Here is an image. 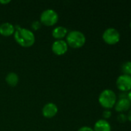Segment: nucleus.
Wrapping results in <instances>:
<instances>
[{
	"label": "nucleus",
	"instance_id": "nucleus-1",
	"mask_svg": "<svg viewBox=\"0 0 131 131\" xmlns=\"http://www.w3.org/2000/svg\"><path fill=\"white\" fill-rule=\"evenodd\" d=\"M15 28L14 38L20 46L29 48L34 45L36 38L34 33L31 30L19 27L18 25H16Z\"/></svg>",
	"mask_w": 131,
	"mask_h": 131
},
{
	"label": "nucleus",
	"instance_id": "nucleus-2",
	"mask_svg": "<svg viewBox=\"0 0 131 131\" xmlns=\"http://www.w3.org/2000/svg\"><path fill=\"white\" fill-rule=\"evenodd\" d=\"M66 38V42L67 43L68 46L73 48H80L86 43L85 35L78 30H73L68 32Z\"/></svg>",
	"mask_w": 131,
	"mask_h": 131
},
{
	"label": "nucleus",
	"instance_id": "nucleus-3",
	"mask_svg": "<svg viewBox=\"0 0 131 131\" xmlns=\"http://www.w3.org/2000/svg\"><path fill=\"white\" fill-rule=\"evenodd\" d=\"M100 104L107 110L114 107L117 101L115 92L110 89L103 90L99 95L98 98Z\"/></svg>",
	"mask_w": 131,
	"mask_h": 131
},
{
	"label": "nucleus",
	"instance_id": "nucleus-4",
	"mask_svg": "<svg viewBox=\"0 0 131 131\" xmlns=\"http://www.w3.org/2000/svg\"><path fill=\"white\" fill-rule=\"evenodd\" d=\"M59 15L57 12L51 8L43 11L40 15V22L46 26H53L57 23Z\"/></svg>",
	"mask_w": 131,
	"mask_h": 131
},
{
	"label": "nucleus",
	"instance_id": "nucleus-5",
	"mask_svg": "<svg viewBox=\"0 0 131 131\" xmlns=\"http://www.w3.org/2000/svg\"><path fill=\"white\" fill-rule=\"evenodd\" d=\"M103 40L105 43L110 45H113L117 44L120 40V32L114 28H107L103 33Z\"/></svg>",
	"mask_w": 131,
	"mask_h": 131
},
{
	"label": "nucleus",
	"instance_id": "nucleus-6",
	"mask_svg": "<svg viewBox=\"0 0 131 131\" xmlns=\"http://www.w3.org/2000/svg\"><path fill=\"white\" fill-rule=\"evenodd\" d=\"M116 85L121 92H129L131 91V76L126 74L120 75L116 81Z\"/></svg>",
	"mask_w": 131,
	"mask_h": 131
},
{
	"label": "nucleus",
	"instance_id": "nucleus-7",
	"mask_svg": "<svg viewBox=\"0 0 131 131\" xmlns=\"http://www.w3.org/2000/svg\"><path fill=\"white\" fill-rule=\"evenodd\" d=\"M68 45L64 40H56L52 45V51L56 55H63L68 51Z\"/></svg>",
	"mask_w": 131,
	"mask_h": 131
},
{
	"label": "nucleus",
	"instance_id": "nucleus-8",
	"mask_svg": "<svg viewBox=\"0 0 131 131\" xmlns=\"http://www.w3.org/2000/svg\"><path fill=\"white\" fill-rule=\"evenodd\" d=\"M131 104L127 97H120L118 101H117L116 104L114 106L115 111L120 114H124L127 111L130 109Z\"/></svg>",
	"mask_w": 131,
	"mask_h": 131
},
{
	"label": "nucleus",
	"instance_id": "nucleus-9",
	"mask_svg": "<svg viewBox=\"0 0 131 131\" xmlns=\"http://www.w3.org/2000/svg\"><path fill=\"white\" fill-rule=\"evenodd\" d=\"M58 113V107L54 103H47L42 110V114L46 118H53Z\"/></svg>",
	"mask_w": 131,
	"mask_h": 131
},
{
	"label": "nucleus",
	"instance_id": "nucleus-10",
	"mask_svg": "<svg viewBox=\"0 0 131 131\" xmlns=\"http://www.w3.org/2000/svg\"><path fill=\"white\" fill-rule=\"evenodd\" d=\"M15 31V26L9 22H4L0 25V35L5 37H8L14 35Z\"/></svg>",
	"mask_w": 131,
	"mask_h": 131
},
{
	"label": "nucleus",
	"instance_id": "nucleus-11",
	"mask_svg": "<svg viewBox=\"0 0 131 131\" xmlns=\"http://www.w3.org/2000/svg\"><path fill=\"white\" fill-rule=\"evenodd\" d=\"M68 34V30L66 28L63 26H57L56 27L52 32L53 37L56 40H63V38L66 37Z\"/></svg>",
	"mask_w": 131,
	"mask_h": 131
},
{
	"label": "nucleus",
	"instance_id": "nucleus-12",
	"mask_svg": "<svg viewBox=\"0 0 131 131\" xmlns=\"http://www.w3.org/2000/svg\"><path fill=\"white\" fill-rule=\"evenodd\" d=\"M93 131H111V126L107 121L100 119L95 123Z\"/></svg>",
	"mask_w": 131,
	"mask_h": 131
},
{
	"label": "nucleus",
	"instance_id": "nucleus-13",
	"mask_svg": "<svg viewBox=\"0 0 131 131\" xmlns=\"http://www.w3.org/2000/svg\"><path fill=\"white\" fill-rule=\"evenodd\" d=\"M19 76L15 72H9L5 77L6 83L11 87H15L19 83Z\"/></svg>",
	"mask_w": 131,
	"mask_h": 131
},
{
	"label": "nucleus",
	"instance_id": "nucleus-14",
	"mask_svg": "<svg viewBox=\"0 0 131 131\" xmlns=\"http://www.w3.org/2000/svg\"><path fill=\"white\" fill-rule=\"evenodd\" d=\"M121 71L123 74L131 76V61H125L121 66Z\"/></svg>",
	"mask_w": 131,
	"mask_h": 131
},
{
	"label": "nucleus",
	"instance_id": "nucleus-15",
	"mask_svg": "<svg viewBox=\"0 0 131 131\" xmlns=\"http://www.w3.org/2000/svg\"><path fill=\"white\" fill-rule=\"evenodd\" d=\"M117 121L119 123L124 124L127 121V116L125 114H120L117 117Z\"/></svg>",
	"mask_w": 131,
	"mask_h": 131
},
{
	"label": "nucleus",
	"instance_id": "nucleus-16",
	"mask_svg": "<svg viewBox=\"0 0 131 131\" xmlns=\"http://www.w3.org/2000/svg\"><path fill=\"white\" fill-rule=\"evenodd\" d=\"M41 25H42V24H41L40 21H34L32 23L31 27H32V28L34 31H37V30H39V29L41 28Z\"/></svg>",
	"mask_w": 131,
	"mask_h": 131
},
{
	"label": "nucleus",
	"instance_id": "nucleus-17",
	"mask_svg": "<svg viewBox=\"0 0 131 131\" xmlns=\"http://www.w3.org/2000/svg\"><path fill=\"white\" fill-rule=\"evenodd\" d=\"M111 115H112V113H111V111H110V110H106V111H104L103 113V117L105 119H109V118L111 117ZM105 119H104V120H105Z\"/></svg>",
	"mask_w": 131,
	"mask_h": 131
},
{
	"label": "nucleus",
	"instance_id": "nucleus-18",
	"mask_svg": "<svg viewBox=\"0 0 131 131\" xmlns=\"http://www.w3.org/2000/svg\"><path fill=\"white\" fill-rule=\"evenodd\" d=\"M77 131H93V128H91V127H86V126H85V127H80L79 130Z\"/></svg>",
	"mask_w": 131,
	"mask_h": 131
},
{
	"label": "nucleus",
	"instance_id": "nucleus-19",
	"mask_svg": "<svg viewBox=\"0 0 131 131\" xmlns=\"http://www.w3.org/2000/svg\"><path fill=\"white\" fill-rule=\"evenodd\" d=\"M10 2H11L10 0H0V4L5 5V4H8Z\"/></svg>",
	"mask_w": 131,
	"mask_h": 131
},
{
	"label": "nucleus",
	"instance_id": "nucleus-20",
	"mask_svg": "<svg viewBox=\"0 0 131 131\" xmlns=\"http://www.w3.org/2000/svg\"><path fill=\"white\" fill-rule=\"evenodd\" d=\"M127 120L131 122V109L130 110V111H129V113H128V115H127Z\"/></svg>",
	"mask_w": 131,
	"mask_h": 131
},
{
	"label": "nucleus",
	"instance_id": "nucleus-21",
	"mask_svg": "<svg viewBox=\"0 0 131 131\" xmlns=\"http://www.w3.org/2000/svg\"><path fill=\"white\" fill-rule=\"evenodd\" d=\"M127 99L129 100V101L130 102L131 104V91H130L127 94Z\"/></svg>",
	"mask_w": 131,
	"mask_h": 131
},
{
	"label": "nucleus",
	"instance_id": "nucleus-22",
	"mask_svg": "<svg viewBox=\"0 0 131 131\" xmlns=\"http://www.w3.org/2000/svg\"><path fill=\"white\" fill-rule=\"evenodd\" d=\"M130 29H131V21H130Z\"/></svg>",
	"mask_w": 131,
	"mask_h": 131
}]
</instances>
